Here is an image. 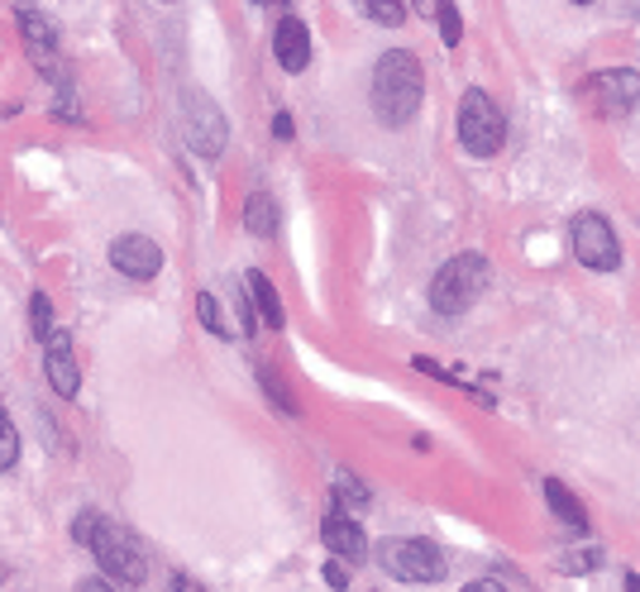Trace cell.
Masks as SVG:
<instances>
[{
	"label": "cell",
	"mask_w": 640,
	"mask_h": 592,
	"mask_svg": "<svg viewBox=\"0 0 640 592\" xmlns=\"http://www.w3.org/2000/svg\"><path fill=\"white\" fill-rule=\"evenodd\" d=\"M172 592H206V588H197L191 579H178V583H172Z\"/></svg>",
	"instance_id": "obj_31"
},
{
	"label": "cell",
	"mask_w": 640,
	"mask_h": 592,
	"mask_svg": "<svg viewBox=\"0 0 640 592\" xmlns=\"http://www.w3.org/2000/svg\"><path fill=\"white\" fill-rule=\"evenodd\" d=\"M253 6H268V0H253ZM273 6H287V0H273Z\"/></svg>",
	"instance_id": "obj_32"
},
{
	"label": "cell",
	"mask_w": 640,
	"mask_h": 592,
	"mask_svg": "<svg viewBox=\"0 0 640 592\" xmlns=\"http://www.w3.org/2000/svg\"><path fill=\"white\" fill-rule=\"evenodd\" d=\"M14 20H20V39H24V53L34 68L43 72H62L58 68V24L48 20V14L39 6H29V0H20V10H14Z\"/></svg>",
	"instance_id": "obj_9"
},
{
	"label": "cell",
	"mask_w": 640,
	"mask_h": 592,
	"mask_svg": "<svg viewBox=\"0 0 640 592\" xmlns=\"http://www.w3.org/2000/svg\"><path fill=\"white\" fill-rule=\"evenodd\" d=\"M426 101V72L416 53L407 48H388L373 62V116L388 124V130H407V124L421 116Z\"/></svg>",
	"instance_id": "obj_1"
},
{
	"label": "cell",
	"mask_w": 640,
	"mask_h": 592,
	"mask_svg": "<svg viewBox=\"0 0 640 592\" xmlns=\"http://www.w3.org/2000/svg\"><path fill=\"white\" fill-rule=\"evenodd\" d=\"M326 545H330L334 559H344L349 569L368 559V535H363V525H359L354 516H344V511L326 516Z\"/></svg>",
	"instance_id": "obj_13"
},
{
	"label": "cell",
	"mask_w": 640,
	"mask_h": 592,
	"mask_svg": "<svg viewBox=\"0 0 640 592\" xmlns=\"http://www.w3.org/2000/svg\"><path fill=\"white\" fill-rule=\"evenodd\" d=\"M14 463H20V430H14V421L0 411V469L10 473Z\"/></svg>",
	"instance_id": "obj_22"
},
{
	"label": "cell",
	"mask_w": 640,
	"mask_h": 592,
	"mask_svg": "<svg viewBox=\"0 0 640 592\" xmlns=\"http://www.w3.org/2000/svg\"><path fill=\"white\" fill-rule=\"evenodd\" d=\"M378 564L402 583H440L444 579V554H440V545H430V540H388V545L378 550Z\"/></svg>",
	"instance_id": "obj_7"
},
{
	"label": "cell",
	"mask_w": 640,
	"mask_h": 592,
	"mask_svg": "<svg viewBox=\"0 0 640 592\" xmlns=\"http://www.w3.org/2000/svg\"><path fill=\"white\" fill-rule=\"evenodd\" d=\"M273 134L278 139H292V116H287V110H278V116H273Z\"/></svg>",
	"instance_id": "obj_26"
},
{
	"label": "cell",
	"mask_w": 640,
	"mask_h": 592,
	"mask_svg": "<svg viewBox=\"0 0 640 592\" xmlns=\"http://www.w3.org/2000/svg\"><path fill=\"white\" fill-rule=\"evenodd\" d=\"M29 325H34V340H39V344L48 340V334H53V301H48V292L29 297Z\"/></svg>",
	"instance_id": "obj_19"
},
{
	"label": "cell",
	"mask_w": 640,
	"mask_h": 592,
	"mask_svg": "<svg viewBox=\"0 0 640 592\" xmlns=\"http://www.w3.org/2000/svg\"><path fill=\"white\" fill-rule=\"evenodd\" d=\"M110 268L124 273L130 282H153L163 273V249H158L149 234H120L116 244H110Z\"/></svg>",
	"instance_id": "obj_10"
},
{
	"label": "cell",
	"mask_w": 640,
	"mask_h": 592,
	"mask_svg": "<svg viewBox=\"0 0 640 592\" xmlns=\"http://www.w3.org/2000/svg\"><path fill=\"white\" fill-rule=\"evenodd\" d=\"M459 143L473 158H492V153H502V143H507V120L483 87H469L459 96Z\"/></svg>",
	"instance_id": "obj_4"
},
{
	"label": "cell",
	"mask_w": 640,
	"mask_h": 592,
	"mask_svg": "<svg viewBox=\"0 0 640 592\" xmlns=\"http://www.w3.org/2000/svg\"><path fill=\"white\" fill-rule=\"evenodd\" d=\"M621 588H627V592H640V573H621Z\"/></svg>",
	"instance_id": "obj_30"
},
{
	"label": "cell",
	"mask_w": 640,
	"mask_h": 592,
	"mask_svg": "<svg viewBox=\"0 0 640 592\" xmlns=\"http://www.w3.org/2000/svg\"><path fill=\"white\" fill-rule=\"evenodd\" d=\"M72 540H77V545H87L96 559H101L106 573H116V579H124L130 588H139L143 579H149V569H143V554L134 550V540L124 535L116 521H106L101 511H82V516L72 521Z\"/></svg>",
	"instance_id": "obj_2"
},
{
	"label": "cell",
	"mask_w": 640,
	"mask_h": 592,
	"mask_svg": "<svg viewBox=\"0 0 640 592\" xmlns=\"http://www.w3.org/2000/svg\"><path fill=\"white\" fill-rule=\"evenodd\" d=\"M583 101L598 110V116H627L640 106V72L636 68H607L593 72L583 82Z\"/></svg>",
	"instance_id": "obj_8"
},
{
	"label": "cell",
	"mask_w": 640,
	"mask_h": 592,
	"mask_svg": "<svg viewBox=\"0 0 640 592\" xmlns=\"http://www.w3.org/2000/svg\"><path fill=\"white\" fill-rule=\"evenodd\" d=\"M573 6H593V0H573Z\"/></svg>",
	"instance_id": "obj_33"
},
{
	"label": "cell",
	"mask_w": 640,
	"mask_h": 592,
	"mask_svg": "<svg viewBox=\"0 0 640 592\" xmlns=\"http://www.w3.org/2000/svg\"><path fill=\"white\" fill-rule=\"evenodd\" d=\"M436 24H440V39L450 43V48H459V43H463V20H459V6H454V0H444V6H440Z\"/></svg>",
	"instance_id": "obj_24"
},
{
	"label": "cell",
	"mask_w": 640,
	"mask_h": 592,
	"mask_svg": "<svg viewBox=\"0 0 640 592\" xmlns=\"http://www.w3.org/2000/svg\"><path fill=\"white\" fill-rule=\"evenodd\" d=\"M77 592H110L101 579H87V583H77Z\"/></svg>",
	"instance_id": "obj_29"
},
{
	"label": "cell",
	"mask_w": 640,
	"mask_h": 592,
	"mask_svg": "<svg viewBox=\"0 0 640 592\" xmlns=\"http://www.w3.org/2000/svg\"><path fill=\"white\" fill-rule=\"evenodd\" d=\"M234 320H239V334H253L263 325L259 311H253V297H249V282H234Z\"/></svg>",
	"instance_id": "obj_20"
},
{
	"label": "cell",
	"mask_w": 640,
	"mask_h": 592,
	"mask_svg": "<svg viewBox=\"0 0 640 592\" xmlns=\"http://www.w3.org/2000/svg\"><path fill=\"white\" fill-rule=\"evenodd\" d=\"M273 58L282 62V72H307L311 68V29L297 14H282L273 29Z\"/></svg>",
	"instance_id": "obj_12"
},
{
	"label": "cell",
	"mask_w": 640,
	"mask_h": 592,
	"mask_svg": "<svg viewBox=\"0 0 640 592\" xmlns=\"http://www.w3.org/2000/svg\"><path fill=\"white\" fill-rule=\"evenodd\" d=\"M326 583L330 588H349V564H344V559H330V564H326Z\"/></svg>",
	"instance_id": "obj_25"
},
{
	"label": "cell",
	"mask_w": 640,
	"mask_h": 592,
	"mask_svg": "<svg viewBox=\"0 0 640 592\" xmlns=\"http://www.w3.org/2000/svg\"><path fill=\"white\" fill-rule=\"evenodd\" d=\"M244 282H249V297H253V311H259V320H263V325H273V330H282L287 311H282V297H278L273 278H263V273H249Z\"/></svg>",
	"instance_id": "obj_16"
},
{
	"label": "cell",
	"mask_w": 640,
	"mask_h": 592,
	"mask_svg": "<svg viewBox=\"0 0 640 592\" xmlns=\"http://www.w3.org/2000/svg\"><path fill=\"white\" fill-rule=\"evenodd\" d=\"M354 6L363 10V20H373V24H382V29H397L407 20V6L402 0H354Z\"/></svg>",
	"instance_id": "obj_17"
},
{
	"label": "cell",
	"mask_w": 640,
	"mask_h": 592,
	"mask_svg": "<svg viewBox=\"0 0 640 592\" xmlns=\"http://www.w3.org/2000/svg\"><path fill=\"white\" fill-rule=\"evenodd\" d=\"M182 134H187L191 149H197V158H220V153H226V143H230L226 116H220V106L201 87L182 91Z\"/></svg>",
	"instance_id": "obj_5"
},
{
	"label": "cell",
	"mask_w": 640,
	"mask_h": 592,
	"mask_svg": "<svg viewBox=\"0 0 640 592\" xmlns=\"http://www.w3.org/2000/svg\"><path fill=\"white\" fill-rule=\"evenodd\" d=\"M43 378L53 382V392L68 397V402L82 392V363H77V344L68 330H53L43 340Z\"/></svg>",
	"instance_id": "obj_11"
},
{
	"label": "cell",
	"mask_w": 640,
	"mask_h": 592,
	"mask_svg": "<svg viewBox=\"0 0 640 592\" xmlns=\"http://www.w3.org/2000/svg\"><path fill=\"white\" fill-rule=\"evenodd\" d=\"M463 592H502V583H492V579H478V583H469Z\"/></svg>",
	"instance_id": "obj_28"
},
{
	"label": "cell",
	"mask_w": 640,
	"mask_h": 592,
	"mask_svg": "<svg viewBox=\"0 0 640 592\" xmlns=\"http://www.w3.org/2000/svg\"><path fill=\"white\" fill-rule=\"evenodd\" d=\"M197 315H201V325H206V330L220 334V340H230V334H234V330L226 325V315H220V301H216L211 292H201V297H197Z\"/></svg>",
	"instance_id": "obj_21"
},
{
	"label": "cell",
	"mask_w": 640,
	"mask_h": 592,
	"mask_svg": "<svg viewBox=\"0 0 640 592\" xmlns=\"http://www.w3.org/2000/svg\"><path fill=\"white\" fill-rule=\"evenodd\" d=\"M483 292H488V259L483 253H454V259L430 278V307L440 315H463Z\"/></svg>",
	"instance_id": "obj_3"
},
{
	"label": "cell",
	"mask_w": 640,
	"mask_h": 592,
	"mask_svg": "<svg viewBox=\"0 0 640 592\" xmlns=\"http://www.w3.org/2000/svg\"><path fill=\"white\" fill-rule=\"evenodd\" d=\"M440 6H444V0H416V10H421L426 20H436V14H440Z\"/></svg>",
	"instance_id": "obj_27"
},
{
	"label": "cell",
	"mask_w": 640,
	"mask_h": 592,
	"mask_svg": "<svg viewBox=\"0 0 640 592\" xmlns=\"http://www.w3.org/2000/svg\"><path fill=\"white\" fill-rule=\"evenodd\" d=\"M278 201H273V191H249V201H244V230L249 234H259V239H273L278 234Z\"/></svg>",
	"instance_id": "obj_14"
},
{
	"label": "cell",
	"mask_w": 640,
	"mask_h": 592,
	"mask_svg": "<svg viewBox=\"0 0 640 592\" xmlns=\"http://www.w3.org/2000/svg\"><path fill=\"white\" fill-rule=\"evenodd\" d=\"M569 244H573V253H579V263H583V268H593V273H617V268H621L617 230L607 225V215H598V211L573 215V225H569Z\"/></svg>",
	"instance_id": "obj_6"
},
{
	"label": "cell",
	"mask_w": 640,
	"mask_h": 592,
	"mask_svg": "<svg viewBox=\"0 0 640 592\" xmlns=\"http://www.w3.org/2000/svg\"><path fill=\"white\" fill-rule=\"evenodd\" d=\"M259 382H263V397H268V402H273L282 415H297V397L287 392L282 373H273V368H259Z\"/></svg>",
	"instance_id": "obj_18"
},
{
	"label": "cell",
	"mask_w": 640,
	"mask_h": 592,
	"mask_svg": "<svg viewBox=\"0 0 640 592\" xmlns=\"http://www.w3.org/2000/svg\"><path fill=\"white\" fill-rule=\"evenodd\" d=\"M334 502H340V506H354V511H363V506H368V488L359 483L354 473H340V478H334Z\"/></svg>",
	"instance_id": "obj_23"
},
{
	"label": "cell",
	"mask_w": 640,
	"mask_h": 592,
	"mask_svg": "<svg viewBox=\"0 0 640 592\" xmlns=\"http://www.w3.org/2000/svg\"><path fill=\"white\" fill-rule=\"evenodd\" d=\"M540 492H546V506L554 511V516L559 521H564V525H573V531H588V511L579 506V498H573V492L564 488V483H559V478H546V483H540Z\"/></svg>",
	"instance_id": "obj_15"
}]
</instances>
